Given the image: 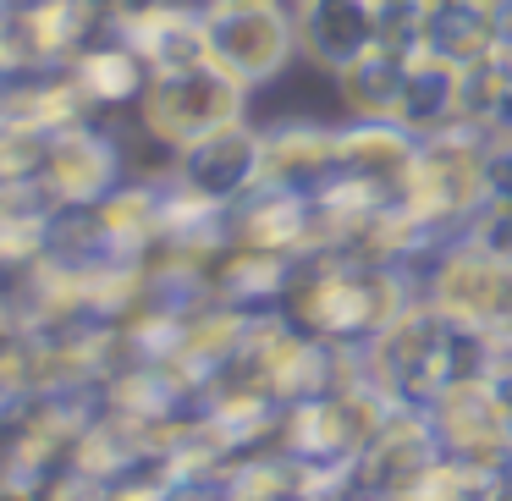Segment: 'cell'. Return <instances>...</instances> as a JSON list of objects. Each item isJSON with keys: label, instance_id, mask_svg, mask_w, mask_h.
I'll return each instance as SVG.
<instances>
[{"label": "cell", "instance_id": "cell-2", "mask_svg": "<svg viewBox=\"0 0 512 501\" xmlns=\"http://www.w3.org/2000/svg\"><path fill=\"white\" fill-rule=\"evenodd\" d=\"M413 287L446 325L474 336L479 347L512 342V248L479 243L468 232L435 237L413 265Z\"/></svg>", "mask_w": 512, "mask_h": 501}, {"label": "cell", "instance_id": "cell-3", "mask_svg": "<svg viewBox=\"0 0 512 501\" xmlns=\"http://www.w3.org/2000/svg\"><path fill=\"white\" fill-rule=\"evenodd\" d=\"M490 193V138L474 127H446V133L419 138L413 171L402 188V210L419 232L457 237L479 215Z\"/></svg>", "mask_w": 512, "mask_h": 501}, {"label": "cell", "instance_id": "cell-7", "mask_svg": "<svg viewBox=\"0 0 512 501\" xmlns=\"http://www.w3.org/2000/svg\"><path fill=\"white\" fill-rule=\"evenodd\" d=\"M171 182L210 210L232 215L254 188H265V127H259V116L226 122L210 138L188 144L171 166Z\"/></svg>", "mask_w": 512, "mask_h": 501}, {"label": "cell", "instance_id": "cell-18", "mask_svg": "<svg viewBox=\"0 0 512 501\" xmlns=\"http://www.w3.org/2000/svg\"><path fill=\"white\" fill-rule=\"evenodd\" d=\"M17 325H23V314H17V292H12V281L0 276V336L17 331Z\"/></svg>", "mask_w": 512, "mask_h": 501}, {"label": "cell", "instance_id": "cell-8", "mask_svg": "<svg viewBox=\"0 0 512 501\" xmlns=\"http://www.w3.org/2000/svg\"><path fill=\"white\" fill-rule=\"evenodd\" d=\"M122 177H127V160H122L116 122H78L45 138L39 182L61 210H94Z\"/></svg>", "mask_w": 512, "mask_h": 501}, {"label": "cell", "instance_id": "cell-9", "mask_svg": "<svg viewBox=\"0 0 512 501\" xmlns=\"http://www.w3.org/2000/svg\"><path fill=\"white\" fill-rule=\"evenodd\" d=\"M292 17L303 67L325 78L386 45V0H292Z\"/></svg>", "mask_w": 512, "mask_h": 501}, {"label": "cell", "instance_id": "cell-1", "mask_svg": "<svg viewBox=\"0 0 512 501\" xmlns=\"http://www.w3.org/2000/svg\"><path fill=\"white\" fill-rule=\"evenodd\" d=\"M413 303H419V287L402 265H369V259L331 254V248L298 259L287 292H281V314L342 353L369 347Z\"/></svg>", "mask_w": 512, "mask_h": 501}, {"label": "cell", "instance_id": "cell-4", "mask_svg": "<svg viewBox=\"0 0 512 501\" xmlns=\"http://www.w3.org/2000/svg\"><path fill=\"white\" fill-rule=\"evenodd\" d=\"M204 39H210V61L237 78L248 94H270L303 72L298 56V17L292 0H226V6H204Z\"/></svg>", "mask_w": 512, "mask_h": 501}, {"label": "cell", "instance_id": "cell-21", "mask_svg": "<svg viewBox=\"0 0 512 501\" xmlns=\"http://www.w3.org/2000/svg\"><path fill=\"white\" fill-rule=\"evenodd\" d=\"M501 144H507V149H512V127H507V133H501Z\"/></svg>", "mask_w": 512, "mask_h": 501}, {"label": "cell", "instance_id": "cell-16", "mask_svg": "<svg viewBox=\"0 0 512 501\" xmlns=\"http://www.w3.org/2000/svg\"><path fill=\"white\" fill-rule=\"evenodd\" d=\"M457 89H463V72L446 67V61L413 56L408 61V83H402V105H397V127H408L413 138H430L457 127Z\"/></svg>", "mask_w": 512, "mask_h": 501}, {"label": "cell", "instance_id": "cell-14", "mask_svg": "<svg viewBox=\"0 0 512 501\" xmlns=\"http://www.w3.org/2000/svg\"><path fill=\"white\" fill-rule=\"evenodd\" d=\"M408 61L397 50H369L364 61L342 67L331 78V100L342 122H397V105H402V83H408Z\"/></svg>", "mask_w": 512, "mask_h": 501}, {"label": "cell", "instance_id": "cell-17", "mask_svg": "<svg viewBox=\"0 0 512 501\" xmlns=\"http://www.w3.org/2000/svg\"><path fill=\"white\" fill-rule=\"evenodd\" d=\"M457 127H474L485 138H501L512 127V45H501L496 56H485L479 67L463 72Z\"/></svg>", "mask_w": 512, "mask_h": 501}, {"label": "cell", "instance_id": "cell-22", "mask_svg": "<svg viewBox=\"0 0 512 501\" xmlns=\"http://www.w3.org/2000/svg\"><path fill=\"white\" fill-rule=\"evenodd\" d=\"M193 6H210V0H193Z\"/></svg>", "mask_w": 512, "mask_h": 501}, {"label": "cell", "instance_id": "cell-19", "mask_svg": "<svg viewBox=\"0 0 512 501\" xmlns=\"http://www.w3.org/2000/svg\"><path fill=\"white\" fill-rule=\"evenodd\" d=\"M501 45H512V0H501Z\"/></svg>", "mask_w": 512, "mask_h": 501}, {"label": "cell", "instance_id": "cell-13", "mask_svg": "<svg viewBox=\"0 0 512 501\" xmlns=\"http://www.w3.org/2000/svg\"><path fill=\"white\" fill-rule=\"evenodd\" d=\"M501 50V0H424V56L468 72Z\"/></svg>", "mask_w": 512, "mask_h": 501}, {"label": "cell", "instance_id": "cell-20", "mask_svg": "<svg viewBox=\"0 0 512 501\" xmlns=\"http://www.w3.org/2000/svg\"><path fill=\"white\" fill-rule=\"evenodd\" d=\"M12 72V56H6V23H0V78Z\"/></svg>", "mask_w": 512, "mask_h": 501}, {"label": "cell", "instance_id": "cell-11", "mask_svg": "<svg viewBox=\"0 0 512 501\" xmlns=\"http://www.w3.org/2000/svg\"><path fill=\"white\" fill-rule=\"evenodd\" d=\"M72 78H78L83 100L94 105L100 122H122V116L138 111V100H144L155 72H149V61L138 56V45L122 28H100V34L72 56Z\"/></svg>", "mask_w": 512, "mask_h": 501}, {"label": "cell", "instance_id": "cell-10", "mask_svg": "<svg viewBox=\"0 0 512 501\" xmlns=\"http://www.w3.org/2000/svg\"><path fill=\"white\" fill-rule=\"evenodd\" d=\"M259 127H265V188L314 199L342 171V160H336V127H342V116L281 111V116H259Z\"/></svg>", "mask_w": 512, "mask_h": 501}, {"label": "cell", "instance_id": "cell-5", "mask_svg": "<svg viewBox=\"0 0 512 501\" xmlns=\"http://www.w3.org/2000/svg\"><path fill=\"white\" fill-rule=\"evenodd\" d=\"M243 116H254V94L237 78H226L215 61H204V67H188V72H160V78H149L144 100H138V111L127 122L149 144L166 149V155H182L188 144L210 138L226 122H243Z\"/></svg>", "mask_w": 512, "mask_h": 501}, {"label": "cell", "instance_id": "cell-6", "mask_svg": "<svg viewBox=\"0 0 512 501\" xmlns=\"http://www.w3.org/2000/svg\"><path fill=\"white\" fill-rule=\"evenodd\" d=\"M424 419H430V435L441 446V457L496 468V474L512 463V413L501 402L496 380L485 375V364L468 369L463 380H452L446 391H435L424 402Z\"/></svg>", "mask_w": 512, "mask_h": 501}, {"label": "cell", "instance_id": "cell-12", "mask_svg": "<svg viewBox=\"0 0 512 501\" xmlns=\"http://www.w3.org/2000/svg\"><path fill=\"white\" fill-rule=\"evenodd\" d=\"M413 149H419V138L397 122H342L336 127L342 177L386 193L391 204H402V188H408V171H413Z\"/></svg>", "mask_w": 512, "mask_h": 501}, {"label": "cell", "instance_id": "cell-15", "mask_svg": "<svg viewBox=\"0 0 512 501\" xmlns=\"http://www.w3.org/2000/svg\"><path fill=\"white\" fill-rule=\"evenodd\" d=\"M138 45V56L149 61V72H188L210 61V39H204V6L193 0H177V6H160V12L138 17V23L122 28Z\"/></svg>", "mask_w": 512, "mask_h": 501}]
</instances>
